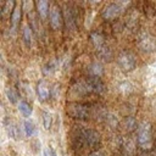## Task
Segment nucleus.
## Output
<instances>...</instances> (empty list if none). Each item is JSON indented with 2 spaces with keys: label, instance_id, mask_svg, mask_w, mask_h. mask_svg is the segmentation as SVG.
<instances>
[{
  "label": "nucleus",
  "instance_id": "obj_15",
  "mask_svg": "<svg viewBox=\"0 0 156 156\" xmlns=\"http://www.w3.org/2000/svg\"><path fill=\"white\" fill-rule=\"evenodd\" d=\"M18 111L24 117H29L32 115V107H30V105L27 101H20V104H18Z\"/></svg>",
  "mask_w": 156,
  "mask_h": 156
},
{
  "label": "nucleus",
  "instance_id": "obj_27",
  "mask_svg": "<svg viewBox=\"0 0 156 156\" xmlns=\"http://www.w3.org/2000/svg\"><path fill=\"white\" fill-rule=\"evenodd\" d=\"M50 152H51V156H57V155H56V152H55V151H54L51 147H50Z\"/></svg>",
  "mask_w": 156,
  "mask_h": 156
},
{
  "label": "nucleus",
  "instance_id": "obj_1",
  "mask_svg": "<svg viewBox=\"0 0 156 156\" xmlns=\"http://www.w3.org/2000/svg\"><path fill=\"white\" fill-rule=\"evenodd\" d=\"M136 141L141 149H144V150L151 149V146H152V130H151L150 123L143 122L139 124Z\"/></svg>",
  "mask_w": 156,
  "mask_h": 156
},
{
  "label": "nucleus",
  "instance_id": "obj_9",
  "mask_svg": "<svg viewBox=\"0 0 156 156\" xmlns=\"http://www.w3.org/2000/svg\"><path fill=\"white\" fill-rule=\"evenodd\" d=\"M5 128H6V130H7V134H9L12 139H15V140L21 139V130H20L18 126H17L15 122H12V121L6 122V123H5Z\"/></svg>",
  "mask_w": 156,
  "mask_h": 156
},
{
  "label": "nucleus",
  "instance_id": "obj_10",
  "mask_svg": "<svg viewBox=\"0 0 156 156\" xmlns=\"http://www.w3.org/2000/svg\"><path fill=\"white\" fill-rule=\"evenodd\" d=\"M37 95H38V98H39L40 101H45V100L49 98V95H50V89H49L46 82L41 80V82L38 83V85H37Z\"/></svg>",
  "mask_w": 156,
  "mask_h": 156
},
{
  "label": "nucleus",
  "instance_id": "obj_19",
  "mask_svg": "<svg viewBox=\"0 0 156 156\" xmlns=\"http://www.w3.org/2000/svg\"><path fill=\"white\" fill-rule=\"evenodd\" d=\"M22 34H23V40H24L26 45L29 46L30 43H32V30H30V27L24 26L23 30H22Z\"/></svg>",
  "mask_w": 156,
  "mask_h": 156
},
{
  "label": "nucleus",
  "instance_id": "obj_5",
  "mask_svg": "<svg viewBox=\"0 0 156 156\" xmlns=\"http://www.w3.org/2000/svg\"><path fill=\"white\" fill-rule=\"evenodd\" d=\"M126 4L124 2H111L108 5H106L101 12L102 18L105 20H113L116 17H118L122 11H123V6Z\"/></svg>",
  "mask_w": 156,
  "mask_h": 156
},
{
  "label": "nucleus",
  "instance_id": "obj_6",
  "mask_svg": "<svg viewBox=\"0 0 156 156\" xmlns=\"http://www.w3.org/2000/svg\"><path fill=\"white\" fill-rule=\"evenodd\" d=\"M138 45L145 52H151L156 49V39L149 33H141L138 37Z\"/></svg>",
  "mask_w": 156,
  "mask_h": 156
},
{
  "label": "nucleus",
  "instance_id": "obj_22",
  "mask_svg": "<svg viewBox=\"0 0 156 156\" xmlns=\"http://www.w3.org/2000/svg\"><path fill=\"white\" fill-rule=\"evenodd\" d=\"M6 95H7V99H9V101H10L11 104H16V102H17L18 95H17V93H16L12 88H7V89H6Z\"/></svg>",
  "mask_w": 156,
  "mask_h": 156
},
{
  "label": "nucleus",
  "instance_id": "obj_11",
  "mask_svg": "<svg viewBox=\"0 0 156 156\" xmlns=\"http://www.w3.org/2000/svg\"><path fill=\"white\" fill-rule=\"evenodd\" d=\"M63 20L66 22V26L69 28V29H74L76 28V20H74V16H73V11L69 6H66L65 7V11H63Z\"/></svg>",
  "mask_w": 156,
  "mask_h": 156
},
{
  "label": "nucleus",
  "instance_id": "obj_2",
  "mask_svg": "<svg viewBox=\"0 0 156 156\" xmlns=\"http://www.w3.org/2000/svg\"><path fill=\"white\" fill-rule=\"evenodd\" d=\"M78 140H79L80 145H84L88 147H96L100 144L101 136L94 129L82 128V129H79V133H78Z\"/></svg>",
  "mask_w": 156,
  "mask_h": 156
},
{
  "label": "nucleus",
  "instance_id": "obj_8",
  "mask_svg": "<svg viewBox=\"0 0 156 156\" xmlns=\"http://www.w3.org/2000/svg\"><path fill=\"white\" fill-rule=\"evenodd\" d=\"M90 93H98L101 94L105 91V84L101 80L100 77H88V79L85 80Z\"/></svg>",
  "mask_w": 156,
  "mask_h": 156
},
{
  "label": "nucleus",
  "instance_id": "obj_21",
  "mask_svg": "<svg viewBox=\"0 0 156 156\" xmlns=\"http://www.w3.org/2000/svg\"><path fill=\"white\" fill-rule=\"evenodd\" d=\"M13 6H15V1H6L5 5H4V7H2V10H1V15H2L4 17L9 16L11 11L13 12V10H15Z\"/></svg>",
  "mask_w": 156,
  "mask_h": 156
},
{
  "label": "nucleus",
  "instance_id": "obj_25",
  "mask_svg": "<svg viewBox=\"0 0 156 156\" xmlns=\"http://www.w3.org/2000/svg\"><path fill=\"white\" fill-rule=\"evenodd\" d=\"M89 156H104V154H102L101 151H94V152H91Z\"/></svg>",
  "mask_w": 156,
  "mask_h": 156
},
{
  "label": "nucleus",
  "instance_id": "obj_20",
  "mask_svg": "<svg viewBox=\"0 0 156 156\" xmlns=\"http://www.w3.org/2000/svg\"><path fill=\"white\" fill-rule=\"evenodd\" d=\"M23 126H24L23 128H24V133H26V135H27V136H32V135L34 134V132H35V127H34L33 122L26 119L24 123H23Z\"/></svg>",
  "mask_w": 156,
  "mask_h": 156
},
{
  "label": "nucleus",
  "instance_id": "obj_23",
  "mask_svg": "<svg viewBox=\"0 0 156 156\" xmlns=\"http://www.w3.org/2000/svg\"><path fill=\"white\" fill-rule=\"evenodd\" d=\"M41 116H43V126H44V128L45 129H50V127H51V115L49 112H46V111H43Z\"/></svg>",
  "mask_w": 156,
  "mask_h": 156
},
{
  "label": "nucleus",
  "instance_id": "obj_26",
  "mask_svg": "<svg viewBox=\"0 0 156 156\" xmlns=\"http://www.w3.org/2000/svg\"><path fill=\"white\" fill-rule=\"evenodd\" d=\"M44 156H51V152H50V147L44 150Z\"/></svg>",
  "mask_w": 156,
  "mask_h": 156
},
{
  "label": "nucleus",
  "instance_id": "obj_17",
  "mask_svg": "<svg viewBox=\"0 0 156 156\" xmlns=\"http://www.w3.org/2000/svg\"><path fill=\"white\" fill-rule=\"evenodd\" d=\"M96 51H98L99 57H100V58H102V60H105V61L110 60V58H111V56H112L111 50H110V49H108L106 45H104V46H101V48L96 49Z\"/></svg>",
  "mask_w": 156,
  "mask_h": 156
},
{
  "label": "nucleus",
  "instance_id": "obj_24",
  "mask_svg": "<svg viewBox=\"0 0 156 156\" xmlns=\"http://www.w3.org/2000/svg\"><path fill=\"white\" fill-rule=\"evenodd\" d=\"M55 68H56V65H55V62H50V63H48V65L44 67V73H45V74L52 73V72L55 71Z\"/></svg>",
  "mask_w": 156,
  "mask_h": 156
},
{
  "label": "nucleus",
  "instance_id": "obj_16",
  "mask_svg": "<svg viewBox=\"0 0 156 156\" xmlns=\"http://www.w3.org/2000/svg\"><path fill=\"white\" fill-rule=\"evenodd\" d=\"M90 39L93 41V44L95 45L96 49L101 48L105 45V40H104V37L100 34V33H91L90 34Z\"/></svg>",
  "mask_w": 156,
  "mask_h": 156
},
{
  "label": "nucleus",
  "instance_id": "obj_12",
  "mask_svg": "<svg viewBox=\"0 0 156 156\" xmlns=\"http://www.w3.org/2000/svg\"><path fill=\"white\" fill-rule=\"evenodd\" d=\"M35 5H37V10H38L39 16L43 20H45L46 16H48V13H50L49 12V2L45 1V0H40V1H37Z\"/></svg>",
  "mask_w": 156,
  "mask_h": 156
},
{
  "label": "nucleus",
  "instance_id": "obj_3",
  "mask_svg": "<svg viewBox=\"0 0 156 156\" xmlns=\"http://www.w3.org/2000/svg\"><path fill=\"white\" fill-rule=\"evenodd\" d=\"M66 113L76 119H85L89 117V107L80 102H68L66 106Z\"/></svg>",
  "mask_w": 156,
  "mask_h": 156
},
{
  "label": "nucleus",
  "instance_id": "obj_14",
  "mask_svg": "<svg viewBox=\"0 0 156 156\" xmlns=\"http://www.w3.org/2000/svg\"><path fill=\"white\" fill-rule=\"evenodd\" d=\"M21 16H22V7L21 6H16L13 12L11 13V22H12V26L13 28H16L21 21Z\"/></svg>",
  "mask_w": 156,
  "mask_h": 156
},
{
  "label": "nucleus",
  "instance_id": "obj_7",
  "mask_svg": "<svg viewBox=\"0 0 156 156\" xmlns=\"http://www.w3.org/2000/svg\"><path fill=\"white\" fill-rule=\"evenodd\" d=\"M49 18H50V24L52 27V29L58 30L62 27V22H63V16L60 11V7H57L56 5L50 7V13H49Z\"/></svg>",
  "mask_w": 156,
  "mask_h": 156
},
{
  "label": "nucleus",
  "instance_id": "obj_4",
  "mask_svg": "<svg viewBox=\"0 0 156 156\" xmlns=\"http://www.w3.org/2000/svg\"><path fill=\"white\" fill-rule=\"evenodd\" d=\"M117 63L123 72H130L136 66V58H135L134 54H132L129 51H123L118 55Z\"/></svg>",
  "mask_w": 156,
  "mask_h": 156
},
{
  "label": "nucleus",
  "instance_id": "obj_13",
  "mask_svg": "<svg viewBox=\"0 0 156 156\" xmlns=\"http://www.w3.org/2000/svg\"><path fill=\"white\" fill-rule=\"evenodd\" d=\"M88 72L90 74V77H100L104 72L102 66L99 62H93L88 66Z\"/></svg>",
  "mask_w": 156,
  "mask_h": 156
},
{
  "label": "nucleus",
  "instance_id": "obj_18",
  "mask_svg": "<svg viewBox=\"0 0 156 156\" xmlns=\"http://www.w3.org/2000/svg\"><path fill=\"white\" fill-rule=\"evenodd\" d=\"M138 123H136V121L133 118V117H128L126 121H124V128H126V130H128V132H132V130H135V129H138Z\"/></svg>",
  "mask_w": 156,
  "mask_h": 156
}]
</instances>
